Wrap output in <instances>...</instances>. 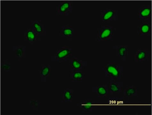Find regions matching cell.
I'll list each match as a JSON object with an SVG mask.
<instances>
[{
  "label": "cell",
  "mask_w": 152,
  "mask_h": 115,
  "mask_svg": "<svg viewBox=\"0 0 152 115\" xmlns=\"http://www.w3.org/2000/svg\"><path fill=\"white\" fill-rule=\"evenodd\" d=\"M72 48L69 47H61L56 52L52 58L53 61H63L66 60L72 55Z\"/></svg>",
  "instance_id": "cell-1"
},
{
  "label": "cell",
  "mask_w": 152,
  "mask_h": 115,
  "mask_svg": "<svg viewBox=\"0 0 152 115\" xmlns=\"http://www.w3.org/2000/svg\"><path fill=\"white\" fill-rule=\"evenodd\" d=\"M106 76L110 77V79L119 80L122 79L121 72L118 68L113 65H109L105 70Z\"/></svg>",
  "instance_id": "cell-2"
},
{
  "label": "cell",
  "mask_w": 152,
  "mask_h": 115,
  "mask_svg": "<svg viewBox=\"0 0 152 115\" xmlns=\"http://www.w3.org/2000/svg\"><path fill=\"white\" fill-rule=\"evenodd\" d=\"M72 3L69 1L61 2L57 6V14L60 15H69L72 13Z\"/></svg>",
  "instance_id": "cell-3"
},
{
  "label": "cell",
  "mask_w": 152,
  "mask_h": 115,
  "mask_svg": "<svg viewBox=\"0 0 152 115\" xmlns=\"http://www.w3.org/2000/svg\"><path fill=\"white\" fill-rule=\"evenodd\" d=\"M108 86L110 94L114 95L121 92L123 87V83L118 80L110 79Z\"/></svg>",
  "instance_id": "cell-4"
},
{
  "label": "cell",
  "mask_w": 152,
  "mask_h": 115,
  "mask_svg": "<svg viewBox=\"0 0 152 115\" xmlns=\"http://www.w3.org/2000/svg\"><path fill=\"white\" fill-rule=\"evenodd\" d=\"M30 27L38 36H44L46 35V28L40 20H32Z\"/></svg>",
  "instance_id": "cell-5"
},
{
  "label": "cell",
  "mask_w": 152,
  "mask_h": 115,
  "mask_svg": "<svg viewBox=\"0 0 152 115\" xmlns=\"http://www.w3.org/2000/svg\"><path fill=\"white\" fill-rule=\"evenodd\" d=\"M38 36L31 27L26 28L24 32V41L29 43L33 44L36 42Z\"/></svg>",
  "instance_id": "cell-6"
},
{
  "label": "cell",
  "mask_w": 152,
  "mask_h": 115,
  "mask_svg": "<svg viewBox=\"0 0 152 115\" xmlns=\"http://www.w3.org/2000/svg\"><path fill=\"white\" fill-rule=\"evenodd\" d=\"M92 91L96 93L97 96L99 97H106L110 93L108 85L105 84L93 87Z\"/></svg>",
  "instance_id": "cell-7"
},
{
  "label": "cell",
  "mask_w": 152,
  "mask_h": 115,
  "mask_svg": "<svg viewBox=\"0 0 152 115\" xmlns=\"http://www.w3.org/2000/svg\"><path fill=\"white\" fill-rule=\"evenodd\" d=\"M123 93L124 96L126 98L136 97L138 95V89L134 86H128L123 90Z\"/></svg>",
  "instance_id": "cell-8"
},
{
  "label": "cell",
  "mask_w": 152,
  "mask_h": 115,
  "mask_svg": "<svg viewBox=\"0 0 152 115\" xmlns=\"http://www.w3.org/2000/svg\"><path fill=\"white\" fill-rule=\"evenodd\" d=\"M95 105L94 102L90 99L86 100L79 104L80 107L84 111L87 112H92Z\"/></svg>",
  "instance_id": "cell-9"
},
{
  "label": "cell",
  "mask_w": 152,
  "mask_h": 115,
  "mask_svg": "<svg viewBox=\"0 0 152 115\" xmlns=\"http://www.w3.org/2000/svg\"><path fill=\"white\" fill-rule=\"evenodd\" d=\"M108 104L112 106L115 107L124 106L128 104V102L124 98H110L108 101Z\"/></svg>",
  "instance_id": "cell-10"
},
{
  "label": "cell",
  "mask_w": 152,
  "mask_h": 115,
  "mask_svg": "<svg viewBox=\"0 0 152 115\" xmlns=\"http://www.w3.org/2000/svg\"><path fill=\"white\" fill-rule=\"evenodd\" d=\"M13 51L16 58L18 59H21L23 58L26 55V47L14 46L13 47Z\"/></svg>",
  "instance_id": "cell-11"
},
{
  "label": "cell",
  "mask_w": 152,
  "mask_h": 115,
  "mask_svg": "<svg viewBox=\"0 0 152 115\" xmlns=\"http://www.w3.org/2000/svg\"><path fill=\"white\" fill-rule=\"evenodd\" d=\"M60 34L64 37H71L74 34V30L69 26H63L61 27Z\"/></svg>",
  "instance_id": "cell-12"
},
{
  "label": "cell",
  "mask_w": 152,
  "mask_h": 115,
  "mask_svg": "<svg viewBox=\"0 0 152 115\" xmlns=\"http://www.w3.org/2000/svg\"><path fill=\"white\" fill-rule=\"evenodd\" d=\"M73 96V92L72 90L67 88L64 90L62 94V101L64 102H71Z\"/></svg>",
  "instance_id": "cell-13"
},
{
  "label": "cell",
  "mask_w": 152,
  "mask_h": 115,
  "mask_svg": "<svg viewBox=\"0 0 152 115\" xmlns=\"http://www.w3.org/2000/svg\"><path fill=\"white\" fill-rule=\"evenodd\" d=\"M51 67L50 65H43L41 67L39 71V75L42 78H46L50 75L51 72Z\"/></svg>",
  "instance_id": "cell-14"
},
{
  "label": "cell",
  "mask_w": 152,
  "mask_h": 115,
  "mask_svg": "<svg viewBox=\"0 0 152 115\" xmlns=\"http://www.w3.org/2000/svg\"><path fill=\"white\" fill-rule=\"evenodd\" d=\"M84 75L83 73L78 71H72L70 75L71 80L74 82H80L83 80Z\"/></svg>",
  "instance_id": "cell-15"
},
{
  "label": "cell",
  "mask_w": 152,
  "mask_h": 115,
  "mask_svg": "<svg viewBox=\"0 0 152 115\" xmlns=\"http://www.w3.org/2000/svg\"><path fill=\"white\" fill-rule=\"evenodd\" d=\"M71 65L72 71H77V70L81 68L82 66L80 61L75 58L72 60Z\"/></svg>",
  "instance_id": "cell-16"
},
{
  "label": "cell",
  "mask_w": 152,
  "mask_h": 115,
  "mask_svg": "<svg viewBox=\"0 0 152 115\" xmlns=\"http://www.w3.org/2000/svg\"><path fill=\"white\" fill-rule=\"evenodd\" d=\"M1 68L3 71L6 72L10 71L11 68L10 63L7 60L3 61L1 63Z\"/></svg>",
  "instance_id": "cell-17"
},
{
  "label": "cell",
  "mask_w": 152,
  "mask_h": 115,
  "mask_svg": "<svg viewBox=\"0 0 152 115\" xmlns=\"http://www.w3.org/2000/svg\"><path fill=\"white\" fill-rule=\"evenodd\" d=\"M30 104L32 107L35 108H38L39 106V104L37 100L32 99L30 101Z\"/></svg>",
  "instance_id": "cell-18"
},
{
  "label": "cell",
  "mask_w": 152,
  "mask_h": 115,
  "mask_svg": "<svg viewBox=\"0 0 152 115\" xmlns=\"http://www.w3.org/2000/svg\"><path fill=\"white\" fill-rule=\"evenodd\" d=\"M146 57L145 52L143 51L139 52L137 54V58L139 60H142Z\"/></svg>",
  "instance_id": "cell-19"
},
{
  "label": "cell",
  "mask_w": 152,
  "mask_h": 115,
  "mask_svg": "<svg viewBox=\"0 0 152 115\" xmlns=\"http://www.w3.org/2000/svg\"><path fill=\"white\" fill-rule=\"evenodd\" d=\"M126 49L125 47H121L118 49L119 55L123 57L125 56L126 54Z\"/></svg>",
  "instance_id": "cell-20"
},
{
  "label": "cell",
  "mask_w": 152,
  "mask_h": 115,
  "mask_svg": "<svg viewBox=\"0 0 152 115\" xmlns=\"http://www.w3.org/2000/svg\"><path fill=\"white\" fill-rule=\"evenodd\" d=\"M110 33V31L109 29H106L104 30L101 35V38L102 39H104L107 37Z\"/></svg>",
  "instance_id": "cell-21"
},
{
  "label": "cell",
  "mask_w": 152,
  "mask_h": 115,
  "mask_svg": "<svg viewBox=\"0 0 152 115\" xmlns=\"http://www.w3.org/2000/svg\"><path fill=\"white\" fill-rule=\"evenodd\" d=\"M113 15V12L109 11L106 13L104 16V19L105 20H107L110 18Z\"/></svg>",
  "instance_id": "cell-22"
},
{
  "label": "cell",
  "mask_w": 152,
  "mask_h": 115,
  "mask_svg": "<svg viewBox=\"0 0 152 115\" xmlns=\"http://www.w3.org/2000/svg\"><path fill=\"white\" fill-rule=\"evenodd\" d=\"M150 13V10L147 9L144 10L141 13L142 15L143 16H146L148 15Z\"/></svg>",
  "instance_id": "cell-23"
},
{
  "label": "cell",
  "mask_w": 152,
  "mask_h": 115,
  "mask_svg": "<svg viewBox=\"0 0 152 115\" xmlns=\"http://www.w3.org/2000/svg\"><path fill=\"white\" fill-rule=\"evenodd\" d=\"M142 31L144 32H146L149 30V27L147 25H145L142 28Z\"/></svg>",
  "instance_id": "cell-24"
}]
</instances>
